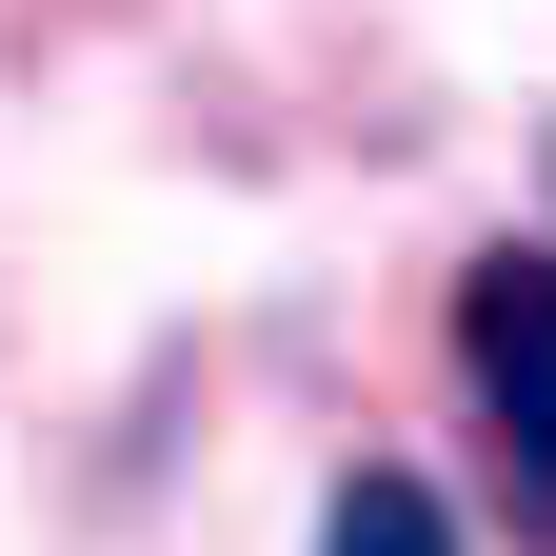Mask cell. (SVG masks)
<instances>
[{"label":"cell","mask_w":556,"mask_h":556,"mask_svg":"<svg viewBox=\"0 0 556 556\" xmlns=\"http://www.w3.org/2000/svg\"><path fill=\"white\" fill-rule=\"evenodd\" d=\"M457 397L497 438V497L556 517V239H497L457 278Z\"/></svg>","instance_id":"cell-1"},{"label":"cell","mask_w":556,"mask_h":556,"mask_svg":"<svg viewBox=\"0 0 556 556\" xmlns=\"http://www.w3.org/2000/svg\"><path fill=\"white\" fill-rule=\"evenodd\" d=\"M318 556H477V536H457V497H438L417 457H358V477L318 497Z\"/></svg>","instance_id":"cell-2"}]
</instances>
